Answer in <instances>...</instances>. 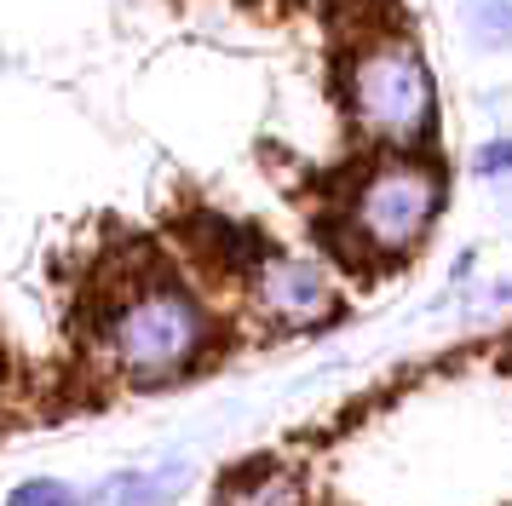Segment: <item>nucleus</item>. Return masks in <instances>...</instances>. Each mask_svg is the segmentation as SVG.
<instances>
[{
  "label": "nucleus",
  "mask_w": 512,
  "mask_h": 506,
  "mask_svg": "<svg viewBox=\"0 0 512 506\" xmlns=\"http://www.w3.org/2000/svg\"><path fill=\"white\" fill-rule=\"evenodd\" d=\"M213 340V322L202 299L179 282H144L121 299L98 328L104 363L133 386H167L179 380Z\"/></svg>",
  "instance_id": "obj_1"
},
{
  "label": "nucleus",
  "mask_w": 512,
  "mask_h": 506,
  "mask_svg": "<svg viewBox=\"0 0 512 506\" xmlns=\"http://www.w3.org/2000/svg\"><path fill=\"white\" fill-rule=\"evenodd\" d=\"M443 207V173L432 161H380L351 190L346 236L363 259H403Z\"/></svg>",
  "instance_id": "obj_2"
},
{
  "label": "nucleus",
  "mask_w": 512,
  "mask_h": 506,
  "mask_svg": "<svg viewBox=\"0 0 512 506\" xmlns=\"http://www.w3.org/2000/svg\"><path fill=\"white\" fill-rule=\"evenodd\" d=\"M351 110L357 127L380 144H415L432 127V81L415 52L403 46H374L351 69Z\"/></svg>",
  "instance_id": "obj_3"
},
{
  "label": "nucleus",
  "mask_w": 512,
  "mask_h": 506,
  "mask_svg": "<svg viewBox=\"0 0 512 506\" xmlns=\"http://www.w3.org/2000/svg\"><path fill=\"white\" fill-rule=\"evenodd\" d=\"M248 294L254 311L271 328H311L334 311V282L323 265L311 259H288V253H265L254 271H248Z\"/></svg>",
  "instance_id": "obj_4"
},
{
  "label": "nucleus",
  "mask_w": 512,
  "mask_h": 506,
  "mask_svg": "<svg viewBox=\"0 0 512 506\" xmlns=\"http://www.w3.org/2000/svg\"><path fill=\"white\" fill-rule=\"evenodd\" d=\"M219 506H305V489H300L294 472H282V466H259V472H248V478H236Z\"/></svg>",
  "instance_id": "obj_5"
},
{
  "label": "nucleus",
  "mask_w": 512,
  "mask_h": 506,
  "mask_svg": "<svg viewBox=\"0 0 512 506\" xmlns=\"http://www.w3.org/2000/svg\"><path fill=\"white\" fill-rule=\"evenodd\" d=\"M6 506H81L64 489V483H52V478H35V483H24V489H12V501Z\"/></svg>",
  "instance_id": "obj_6"
},
{
  "label": "nucleus",
  "mask_w": 512,
  "mask_h": 506,
  "mask_svg": "<svg viewBox=\"0 0 512 506\" xmlns=\"http://www.w3.org/2000/svg\"><path fill=\"white\" fill-rule=\"evenodd\" d=\"M484 173H495V167H512V144H495V150H484V161H478Z\"/></svg>",
  "instance_id": "obj_7"
}]
</instances>
